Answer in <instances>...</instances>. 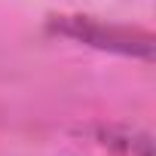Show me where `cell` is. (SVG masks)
Masks as SVG:
<instances>
[{
    "instance_id": "1",
    "label": "cell",
    "mask_w": 156,
    "mask_h": 156,
    "mask_svg": "<svg viewBox=\"0 0 156 156\" xmlns=\"http://www.w3.org/2000/svg\"><path fill=\"white\" fill-rule=\"evenodd\" d=\"M52 28L70 40H80L86 46H98V49H113L122 55H138L144 61L153 58V37L147 31H135V28H116V25H104L95 19H83V16H61L58 22H52Z\"/></svg>"
}]
</instances>
